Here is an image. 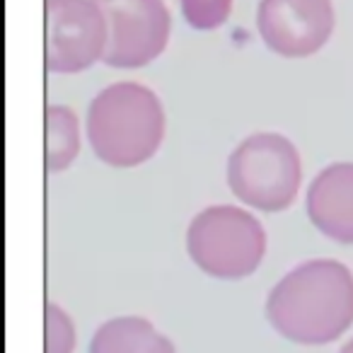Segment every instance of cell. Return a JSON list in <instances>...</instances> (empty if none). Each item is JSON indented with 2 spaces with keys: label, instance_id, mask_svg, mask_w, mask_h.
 <instances>
[{
  "label": "cell",
  "instance_id": "cell-2",
  "mask_svg": "<svg viewBox=\"0 0 353 353\" xmlns=\"http://www.w3.org/2000/svg\"><path fill=\"white\" fill-rule=\"evenodd\" d=\"M167 119L162 102L141 83H114L88 107V141L112 167H138L162 145Z\"/></svg>",
  "mask_w": 353,
  "mask_h": 353
},
{
  "label": "cell",
  "instance_id": "cell-9",
  "mask_svg": "<svg viewBox=\"0 0 353 353\" xmlns=\"http://www.w3.org/2000/svg\"><path fill=\"white\" fill-rule=\"evenodd\" d=\"M90 353H174V343L148 319L117 317L94 332Z\"/></svg>",
  "mask_w": 353,
  "mask_h": 353
},
{
  "label": "cell",
  "instance_id": "cell-5",
  "mask_svg": "<svg viewBox=\"0 0 353 353\" xmlns=\"http://www.w3.org/2000/svg\"><path fill=\"white\" fill-rule=\"evenodd\" d=\"M107 17L97 0H46V70L75 75L107 54Z\"/></svg>",
  "mask_w": 353,
  "mask_h": 353
},
{
  "label": "cell",
  "instance_id": "cell-6",
  "mask_svg": "<svg viewBox=\"0 0 353 353\" xmlns=\"http://www.w3.org/2000/svg\"><path fill=\"white\" fill-rule=\"evenodd\" d=\"M107 17V54L112 68L133 70L152 63L167 49L172 17L165 0H97Z\"/></svg>",
  "mask_w": 353,
  "mask_h": 353
},
{
  "label": "cell",
  "instance_id": "cell-12",
  "mask_svg": "<svg viewBox=\"0 0 353 353\" xmlns=\"http://www.w3.org/2000/svg\"><path fill=\"white\" fill-rule=\"evenodd\" d=\"M75 327L63 307L46 303V353H73Z\"/></svg>",
  "mask_w": 353,
  "mask_h": 353
},
{
  "label": "cell",
  "instance_id": "cell-13",
  "mask_svg": "<svg viewBox=\"0 0 353 353\" xmlns=\"http://www.w3.org/2000/svg\"><path fill=\"white\" fill-rule=\"evenodd\" d=\"M339 353H353V339H351V341H348L346 346H343V348H341V351H339Z\"/></svg>",
  "mask_w": 353,
  "mask_h": 353
},
{
  "label": "cell",
  "instance_id": "cell-4",
  "mask_svg": "<svg viewBox=\"0 0 353 353\" xmlns=\"http://www.w3.org/2000/svg\"><path fill=\"white\" fill-rule=\"evenodd\" d=\"M187 252L194 264L213 279H245L264 259L266 232L242 208L211 206L189 223Z\"/></svg>",
  "mask_w": 353,
  "mask_h": 353
},
{
  "label": "cell",
  "instance_id": "cell-7",
  "mask_svg": "<svg viewBox=\"0 0 353 353\" xmlns=\"http://www.w3.org/2000/svg\"><path fill=\"white\" fill-rule=\"evenodd\" d=\"M332 0H259L256 30L266 49L281 59H310L334 34Z\"/></svg>",
  "mask_w": 353,
  "mask_h": 353
},
{
  "label": "cell",
  "instance_id": "cell-11",
  "mask_svg": "<svg viewBox=\"0 0 353 353\" xmlns=\"http://www.w3.org/2000/svg\"><path fill=\"white\" fill-rule=\"evenodd\" d=\"M179 6L187 25L199 32L223 27L232 12V0H179Z\"/></svg>",
  "mask_w": 353,
  "mask_h": 353
},
{
  "label": "cell",
  "instance_id": "cell-3",
  "mask_svg": "<svg viewBox=\"0 0 353 353\" xmlns=\"http://www.w3.org/2000/svg\"><path fill=\"white\" fill-rule=\"evenodd\" d=\"M300 182V152L281 133L247 136L228 157V187L256 211H285L298 196Z\"/></svg>",
  "mask_w": 353,
  "mask_h": 353
},
{
  "label": "cell",
  "instance_id": "cell-10",
  "mask_svg": "<svg viewBox=\"0 0 353 353\" xmlns=\"http://www.w3.org/2000/svg\"><path fill=\"white\" fill-rule=\"evenodd\" d=\"M80 152L78 117L65 104L46 107V170L63 172Z\"/></svg>",
  "mask_w": 353,
  "mask_h": 353
},
{
  "label": "cell",
  "instance_id": "cell-1",
  "mask_svg": "<svg viewBox=\"0 0 353 353\" xmlns=\"http://www.w3.org/2000/svg\"><path fill=\"white\" fill-rule=\"evenodd\" d=\"M266 319L293 343L336 341L353 324V274L334 259L295 266L266 298Z\"/></svg>",
  "mask_w": 353,
  "mask_h": 353
},
{
  "label": "cell",
  "instance_id": "cell-8",
  "mask_svg": "<svg viewBox=\"0 0 353 353\" xmlns=\"http://www.w3.org/2000/svg\"><path fill=\"white\" fill-rule=\"evenodd\" d=\"M307 218L322 235L353 245V162H334L312 179L305 199Z\"/></svg>",
  "mask_w": 353,
  "mask_h": 353
}]
</instances>
